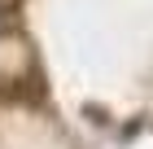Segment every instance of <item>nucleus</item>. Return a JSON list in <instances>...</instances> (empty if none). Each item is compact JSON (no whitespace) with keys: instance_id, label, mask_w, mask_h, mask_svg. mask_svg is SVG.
<instances>
[{"instance_id":"1","label":"nucleus","mask_w":153,"mask_h":149,"mask_svg":"<svg viewBox=\"0 0 153 149\" xmlns=\"http://www.w3.org/2000/svg\"><path fill=\"white\" fill-rule=\"evenodd\" d=\"M13 4H18V0H0V18H4V13H13Z\"/></svg>"}]
</instances>
